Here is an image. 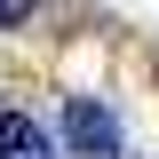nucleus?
<instances>
[{"instance_id": "1", "label": "nucleus", "mask_w": 159, "mask_h": 159, "mask_svg": "<svg viewBox=\"0 0 159 159\" xmlns=\"http://www.w3.org/2000/svg\"><path fill=\"white\" fill-rule=\"evenodd\" d=\"M64 135H72L80 159H119V119H111V103H96V96L64 103Z\"/></svg>"}, {"instance_id": "2", "label": "nucleus", "mask_w": 159, "mask_h": 159, "mask_svg": "<svg viewBox=\"0 0 159 159\" xmlns=\"http://www.w3.org/2000/svg\"><path fill=\"white\" fill-rule=\"evenodd\" d=\"M0 159H56V151H48V135L24 111H0Z\"/></svg>"}, {"instance_id": "3", "label": "nucleus", "mask_w": 159, "mask_h": 159, "mask_svg": "<svg viewBox=\"0 0 159 159\" xmlns=\"http://www.w3.org/2000/svg\"><path fill=\"white\" fill-rule=\"evenodd\" d=\"M32 8H40V0H0V32H8V24H24Z\"/></svg>"}]
</instances>
